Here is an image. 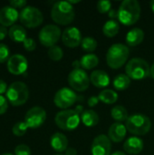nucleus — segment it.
<instances>
[{
    "label": "nucleus",
    "mask_w": 154,
    "mask_h": 155,
    "mask_svg": "<svg viewBox=\"0 0 154 155\" xmlns=\"http://www.w3.org/2000/svg\"><path fill=\"white\" fill-rule=\"evenodd\" d=\"M8 35L11 40L16 43H24L27 38V33L24 26L20 25H14L8 30Z\"/></svg>",
    "instance_id": "22"
},
{
    "label": "nucleus",
    "mask_w": 154,
    "mask_h": 155,
    "mask_svg": "<svg viewBox=\"0 0 154 155\" xmlns=\"http://www.w3.org/2000/svg\"><path fill=\"white\" fill-rule=\"evenodd\" d=\"M47 54H48L49 58L53 61H55V62L60 61L64 57L63 49L58 45H54V46L50 47Z\"/></svg>",
    "instance_id": "30"
},
{
    "label": "nucleus",
    "mask_w": 154,
    "mask_h": 155,
    "mask_svg": "<svg viewBox=\"0 0 154 155\" xmlns=\"http://www.w3.org/2000/svg\"><path fill=\"white\" fill-rule=\"evenodd\" d=\"M73 67L74 69H81V63L80 60H75L73 62Z\"/></svg>",
    "instance_id": "43"
},
{
    "label": "nucleus",
    "mask_w": 154,
    "mask_h": 155,
    "mask_svg": "<svg viewBox=\"0 0 154 155\" xmlns=\"http://www.w3.org/2000/svg\"><path fill=\"white\" fill-rule=\"evenodd\" d=\"M111 155H126V153H123V152H121V151H117V152H114L113 153H112Z\"/></svg>",
    "instance_id": "45"
},
{
    "label": "nucleus",
    "mask_w": 154,
    "mask_h": 155,
    "mask_svg": "<svg viewBox=\"0 0 154 155\" xmlns=\"http://www.w3.org/2000/svg\"><path fill=\"white\" fill-rule=\"evenodd\" d=\"M112 143L107 135L100 134L96 136L91 146L92 155H111Z\"/></svg>",
    "instance_id": "14"
},
{
    "label": "nucleus",
    "mask_w": 154,
    "mask_h": 155,
    "mask_svg": "<svg viewBox=\"0 0 154 155\" xmlns=\"http://www.w3.org/2000/svg\"><path fill=\"white\" fill-rule=\"evenodd\" d=\"M10 58V51L6 45L0 43V63L7 62Z\"/></svg>",
    "instance_id": "33"
},
{
    "label": "nucleus",
    "mask_w": 154,
    "mask_h": 155,
    "mask_svg": "<svg viewBox=\"0 0 154 155\" xmlns=\"http://www.w3.org/2000/svg\"><path fill=\"white\" fill-rule=\"evenodd\" d=\"M64 155H77V151L74 148H67Z\"/></svg>",
    "instance_id": "42"
},
{
    "label": "nucleus",
    "mask_w": 154,
    "mask_h": 155,
    "mask_svg": "<svg viewBox=\"0 0 154 155\" xmlns=\"http://www.w3.org/2000/svg\"><path fill=\"white\" fill-rule=\"evenodd\" d=\"M81 47L88 54H93V52L97 48V41L91 36L84 37L81 43Z\"/></svg>",
    "instance_id": "29"
},
{
    "label": "nucleus",
    "mask_w": 154,
    "mask_h": 155,
    "mask_svg": "<svg viewBox=\"0 0 154 155\" xmlns=\"http://www.w3.org/2000/svg\"><path fill=\"white\" fill-rule=\"evenodd\" d=\"M125 126L130 134L136 136H143L150 132L152 122L148 116L142 114H135L129 116Z\"/></svg>",
    "instance_id": "4"
},
{
    "label": "nucleus",
    "mask_w": 154,
    "mask_h": 155,
    "mask_svg": "<svg viewBox=\"0 0 154 155\" xmlns=\"http://www.w3.org/2000/svg\"><path fill=\"white\" fill-rule=\"evenodd\" d=\"M68 84L73 90L84 92L89 88L90 77L84 69H74L68 75Z\"/></svg>",
    "instance_id": "10"
},
{
    "label": "nucleus",
    "mask_w": 154,
    "mask_h": 155,
    "mask_svg": "<svg viewBox=\"0 0 154 155\" xmlns=\"http://www.w3.org/2000/svg\"><path fill=\"white\" fill-rule=\"evenodd\" d=\"M7 88H8V86H7L6 83L4 80L0 79V95H2L3 94L6 93Z\"/></svg>",
    "instance_id": "39"
},
{
    "label": "nucleus",
    "mask_w": 154,
    "mask_h": 155,
    "mask_svg": "<svg viewBox=\"0 0 154 155\" xmlns=\"http://www.w3.org/2000/svg\"><path fill=\"white\" fill-rule=\"evenodd\" d=\"M51 147L57 153H64L68 148V140L62 133H55L50 139Z\"/></svg>",
    "instance_id": "20"
},
{
    "label": "nucleus",
    "mask_w": 154,
    "mask_h": 155,
    "mask_svg": "<svg viewBox=\"0 0 154 155\" xmlns=\"http://www.w3.org/2000/svg\"><path fill=\"white\" fill-rule=\"evenodd\" d=\"M7 34H8V31H7L6 27H5L3 25H0V40L5 39Z\"/></svg>",
    "instance_id": "41"
},
{
    "label": "nucleus",
    "mask_w": 154,
    "mask_h": 155,
    "mask_svg": "<svg viewBox=\"0 0 154 155\" xmlns=\"http://www.w3.org/2000/svg\"><path fill=\"white\" fill-rule=\"evenodd\" d=\"M143 141L138 136H133L128 138L123 144V150L126 153L137 155L143 150Z\"/></svg>",
    "instance_id": "18"
},
{
    "label": "nucleus",
    "mask_w": 154,
    "mask_h": 155,
    "mask_svg": "<svg viewBox=\"0 0 154 155\" xmlns=\"http://www.w3.org/2000/svg\"><path fill=\"white\" fill-rule=\"evenodd\" d=\"M62 37L61 29L55 25H46L39 32L38 38L40 43L45 47H52Z\"/></svg>",
    "instance_id": "9"
},
{
    "label": "nucleus",
    "mask_w": 154,
    "mask_h": 155,
    "mask_svg": "<svg viewBox=\"0 0 154 155\" xmlns=\"http://www.w3.org/2000/svg\"><path fill=\"white\" fill-rule=\"evenodd\" d=\"M151 66L143 58H133L125 65V73L131 80L140 81L150 75Z\"/></svg>",
    "instance_id": "6"
},
{
    "label": "nucleus",
    "mask_w": 154,
    "mask_h": 155,
    "mask_svg": "<svg viewBox=\"0 0 154 155\" xmlns=\"http://www.w3.org/2000/svg\"><path fill=\"white\" fill-rule=\"evenodd\" d=\"M81 121L86 127H93L98 124L99 116L96 112L92 109H88L81 114Z\"/></svg>",
    "instance_id": "23"
},
{
    "label": "nucleus",
    "mask_w": 154,
    "mask_h": 155,
    "mask_svg": "<svg viewBox=\"0 0 154 155\" xmlns=\"http://www.w3.org/2000/svg\"><path fill=\"white\" fill-rule=\"evenodd\" d=\"M75 16L74 5L68 1L55 2L51 9V17L57 25H67L71 24Z\"/></svg>",
    "instance_id": "2"
},
{
    "label": "nucleus",
    "mask_w": 154,
    "mask_h": 155,
    "mask_svg": "<svg viewBox=\"0 0 154 155\" xmlns=\"http://www.w3.org/2000/svg\"><path fill=\"white\" fill-rule=\"evenodd\" d=\"M81 68L84 70H91L96 67L99 64V58L94 54H87L80 59Z\"/></svg>",
    "instance_id": "24"
},
{
    "label": "nucleus",
    "mask_w": 154,
    "mask_h": 155,
    "mask_svg": "<svg viewBox=\"0 0 154 155\" xmlns=\"http://www.w3.org/2000/svg\"><path fill=\"white\" fill-rule=\"evenodd\" d=\"M6 99L13 106H19L25 104L29 97V90L27 85L23 82L12 83L6 91Z\"/></svg>",
    "instance_id": "7"
},
{
    "label": "nucleus",
    "mask_w": 154,
    "mask_h": 155,
    "mask_svg": "<svg viewBox=\"0 0 154 155\" xmlns=\"http://www.w3.org/2000/svg\"><path fill=\"white\" fill-rule=\"evenodd\" d=\"M111 116L113 117V120L116 121V123H123L126 122L127 119L129 118L128 112L125 107L123 105H116L111 110Z\"/></svg>",
    "instance_id": "26"
},
{
    "label": "nucleus",
    "mask_w": 154,
    "mask_h": 155,
    "mask_svg": "<svg viewBox=\"0 0 154 155\" xmlns=\"http://www.w3.org/2000/svg\"><path fill=\"white\" fill-rule=\"evenodd\" d=\"M150 6H151V9H152V11L153 12L154 14V0H152L150 2Z\"/></svg>",
    "instance_id": "47"
},
{
    "label": "nucleus",
    "mask_w": 154,
    "mask_h": 155,
    "mask_svg": "<svg viewBox=\"0 0 154 155\" xmlns=\"http://www.w3.org/2000/svg\"><path fill=\"white\" fill-rule=\"evenodd\" d=\"M90 82L98 88H104L110 84V76L105 71L95 70L90 75Z\"/></svg>",
    "instance_id": "19"
},
{
    "label": "nucleus",
    "mask_w": 154,
    "mask_h": 155,
    "mask_svg": "<svg viewBox=\"0 0 154 155\" xmlns=\"http://www.w3.org/2000/svg\"><path fill=\"white\" fill-rule=\"evenodd\" d=\"M55 155H64V154H55Z\"/></svg>",
    "instance_id": "49"
},
{
    "label": "nucleus",
    "mask_w": 154,
    "mask_h": 155,
    "mask_svg": "<svg viewBox=\"0 0 154 155\" xmlns=\"http://www.w3.org/2000/svg\"><path fill=\"white\" fill-rule=\"evenodd\" d=\"M68 2L73 5H74V4H78V3H80L81 1H80V0H70V1H68Z\"/></svg>",
    "instance_id": "46"
},
{
    "label": "nucleus",
    "mask_w": 154,
    "mask_h": 155,
    "mask_svg": "<svg viewBox=\"0 0 154 155\" xmlns=\"http://www.w3.org/2000/svg\"><path fill=\"white\" fill-rule=\"evenodd\" d=\"M10 5L14 8H24L26 6V1L25 0H11L9 2Z\"/></svg>",
    "instance_id": "37"
},
{
    "label": "nucleus",
    "mask_w": 154,
    "mask_h": 155,
    "mask_svg": "<svg viewBox=\"0 0 154 155\" xmlns=\"http://www.w3.org/2000/svg\"><path fill=\"white\" fill-rule=\"evenodd\" d=\"M96 8L101 14H107L112 9V3L107 0H101L97 3Z\"/></svg>",
    "instance_id": "32"
},
{
    "label": "nucleus",
    "mask_w": 154,
    "mask_h": 155,
    "mask_svg": "<svg viewBox=\"0 0 154 155\" xmlns=\"http://www.w3.org/2000/svg\"><path fill=\"white\" fill-rule=\"evenodd\" d=\"M120 30V25L116 20H108L103 26V33L106 37L115 36Z\"/></svg>",
    "instance_id": "25"
},
{
    "label": "nucleus",
    "mask_w": 154,
    "mask_h": 155,
    "mask_svg": "<svg viewBox=\"0 0 154 155\" xmlns=\"http://www.w3.org/2000/svg\"><path fill=\"white\" fill-rule=\"evenodd\" d=\"M83 37L80 30L77 27H68L62 34V41L64 45L70 48H75L82 43Z\"/></svg>",
    "instance_id": "15"
},
{
    "label": "nucleus",
    "mask_w": 154,
    "mask_h": 155,
    "mask_svg": "<svg viewBox=\"0 0 154 155\" xmlns=\"http://www.w3.org/2000/svg\"><path fill=\"white\" fill-rule=\"evenodd\" d=\"M99 102H100V100H99V97H98V96H91V97L88 99L87 104H88L89 107L93 108V107H94L95 105H97Z\"/></svg>",
    "instance_id": "38"
},
{
    "label": "nucleus",
    "mask_w": 154,
    "mask_h": 155,
    "mask_svg": "<svg viewBox=\"0 0 154 155\" xmlns=\"http://www.w3.org/2000/svg\"><path fill=\"white\" fill-rule=\"evenodd\" d=\"M28 68V62L23 54H15L10 56L7 61V69L9 73L15 75L23 74Z\"/></svg>",
    "instance_id": "13"
},
{
    "label": "nucleus",
    "mask_w": 154,
    "mask_h": 155,
    "mask_svg": "<svg viewBox=\"0 0 154 155\" xmlns=\"http://www.w3.org/2000/svg\"><path fill=\"white\" fill-rule=\"evenodd\" d=\"M130 55V50L127 45L118 43L110 46L106 54V62L110 68L119 69L127 62Z\"/></svg>",
    "instance_id": "3"
},
{
    "label": "nucleus",
    "mask_w": 154,
    "mask_h": 155,
    "mask_svg": "<svg viewBox=\"0 0 154 155\" xmlns=\"http://www.w3.org/2000/svg\"><path fill=\"white\" fill-rule=\"evenodd\" d=\"M23 45H24V48H25L26 51H28V52L34 51V50L35 49V47H36L35 41H34L33 38H29V37H27V38L24 41Z\"/></svg>",
    "instance_id": "35"
},
{
    "label": "nucleus",
    "mask_w": 154,
    "mask_h": 155,
    "mask_svg": "<svg viewBox=\"0 0 154 155\" xmlns=\"http://www.w3.org/2000/svg\"><path fill=\"white\" fill-rule=\"evenodd\" d=\"M1 155H13L12 153H3V154Z\"/></svg>",
    "instance_id": "48"
},
{
    "label": "nucleus",
    "mask_w": 154,
    "mask_h": 155,
    "mask_svg": "<svg viewBox=\"0 0 154 155\" xmlns=\"http://www.w3.org/2000/svg\"><path fill=\"white\" fill-rule=\"evenodd\" d=\"M141 16V5L137 0H124L118 8V21L127 26L138 22Z\"/></svg>",
    "instance_id": "1"
},
{
    "label": "nucleus",
    "mask_w": 154,
    "mask_h": 155,
    "mask_svg": "<svg viewBox=\"0 0 154 155\" xmlns=\"http://www.w3.org/2000/svg\"><path fill=\"white\" fill-rule=\"evenodd\" d=\"M57 127L64 131L75 130L81 122V114L75 110H62L58 112L54 117Z\"/></svg>",
    "instance_id": "5"
},
{
    "label": "nucleus",
    "mask_w": 154,
    "mask_h": 155,
    "mask_svg": "<svg viewBox=\"0 0 154 155\" xmlns=\"http://www.w3.org/2000/svg\"><path fill=\"white\" fill-rule=\"evenodd\" d=\"M46 120V112L40 106H34L29 109L25 115L24 122L26 124L28 128L35 129L42 126Z\"/></svg>",
    "instance_id": "12"
},
{
    "label": "nucleus",
    "mask_w": 154,
    "mask_h": 155,
    "mask_svg": "<svg viewBox=\"0 0 154 155\" xmlns=\"http://www.w3.org/2000/svg\"><path fill=\"white\" fill-rule=\"evenodd\" d=\"M8 109V101L6 97L0 95V115L4 114Z\"/></svg>",
    "instance_id": "36"
},
{
    "label": "nucleus",
    "mask_w": 154,
    "mask_h": 155,
    "mask_svg": "<svg viewBox=\"0 0 154 155\" xmlns=\"http://www.w3.org/2000/svg\"><path fill=\"white\" fill-rule=\"evenodd\" d=\"M150 75H151V77L154 80V63L151 66V71H150Z\"/></svg>",
    "instance_id": "44"
},
{
    "label": "nucleus",
    "mask_w": 154,
    "mask_h": 155,
    "mask_svg": "<svg viewBox=\"0 0 154 155\" xmlns=\"http://www.w3.org/2000/svg\"><path fill=\"white\" fill-rule=\"evenodd\" d=\"M77 98V94L73 89L64 87L55 93L54 97V103L58 108L67 110V108L73 106L75 104Z\"/></svg>",
    "instance_id": "11"
},
{
    "label": "nucleus",
    "mask_w": 154,
    "mask_h": 155,
    "mask_svg": "<svg viewBox=\"0 0 154 155\" xmlns=\"http://www.w3.org/2000/svg\"><path fill=\"white\" fill-rule=\"evenodd\" d=\"M28 126L25 122H17L12 127V132L16 136H23L27 132Z\"/></svg>",
    "instance_id": "31"
},
{
    "label": "nucleus",
    "mask_w": 154,
    "mask_h": 155,
    "mask_svg": "<svg viewBox=\"0 0 154 155\" xmlns=\"http://www.w3.org/2000/svg\"><path fill=\"white\" fill-rule=\"evenodd\" d=\"M15 155H31V149L26 144H19L15 148Z\"/></svg>",
    "instance_id": "34"
},
{
    "label": "nucleus",
    "mask_w": 154,
    "mask_h": 155,
    "mask_svg": "<svg viewBox=\"0 0 154 155\" xmlns=\"http://www.w3.org/2000/svg\"><path fill=\"white\" fill-rule=\"evenodd\" d=\"M19 20L25 26L28 28H34L43 23L44 15L37 7L26 5L20 11Z\"/></svg>",
    "instance_id": "8"
},
{
    "label": "nucleus",
    "mask_w": 154,
    "mask_h": 155,
    "mask_svg": "<svg viewBox=\"0 0 154 155\" xmlns=\"http://www.w3.org/2000/svg\"><path fill=\"white\" fill-rule=\"evenodd\" d=\"M127 134V129L122 123L113 124L108 130V137L113 143H121L124 140Z\"/></svg>",
    "instance_id": "17"
},
{
    "label": "nucleus",
    "mask_w": 154,
    "mask_h": 155,
    "mask_svg": "<svg viewBox=\"0 0 154 155\" xmlns=\"http://www.w3.org/2000/svg\"><path fill=\"white\" fill-rule=\"evenodd\" d=\"M99 100L100 102H103V104H113L117 102L118 100V94L115 91L111 90V89H104L103 90L99 95Z\"/></svg>",
    "instance_id": "28"
},
{
    "label": "nucleus",
    "mask_w": 154,
    "mask_h": 155,
    "mask_svg": "<svg viewBox=\"0 0 154 155\" xmlns=\"http://www.w3.org/2000/svg\"><path fill=\"white\" fill-rule=\"evenodd\" d=\"M144 39V32L141 28H133L126 35V44L129 46H137L143 43Z\"/></svg>",
    "instance_id": "21"
},
{
    "label": "nucleus",
    "mask_w": 154,
    "mask_h": 155,
    "mask_svg": "<svg viewBox=\"0 0 154 155\" xmlns=\"http://www.w3.org/2000/svg\"><path fill=\"white\" fill-rule=\"evenodd\" d=\"M19 18L18 11L11 5L3 6L0 9V25L6 27L12 26Z\"/></svg>",
    "instance_id": "16"
},
{
    "label": "nucleus",
    "mask_w": 154,
    "mask_h": 155,
    "mask_svg": "<svg viewBox=\"0 0 154 155\" xmlns=\"http://www.w3.org/2000/svg\"><path fill=\"white\" fill-rule=\"evenodd\" d=\"M108 16H109L112 20H115L116 18L118 19V10L111 9L110 12L108 13Z\"/></svg>",
    "instance_id": "40"
},
{
    "label": "nucleus",
    "mask_w": 154,
    "mask_h": 155,
    "mask_svg": "<svg viewBox=\"0 0 154 155\" xmlns=\"http://www.w3.org/2000/svg\"><path fill=\"white\" fill-rule=\"evenodd\" d=\"M113 87L118 91H124L129 88L131 84V79L130 77L125 74H120L117 76H115L113 80Z\"/></svg>",
    "instance_id": "27"
}]
</instances>
